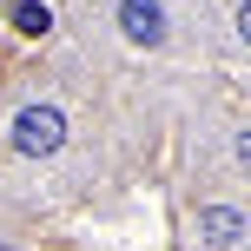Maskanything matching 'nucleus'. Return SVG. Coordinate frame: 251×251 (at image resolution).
Returning a JSON list of instances; mask_svg holds the SVG:
<instances>
[{"label":"nucleus","instance_id":"obj_1","mask_svg":"<svg viewBox=\"0 0 251 251\" xmlns=\"http://www.w3.org/2000/svg\"><path fill=\"white\" fill-rule=\"evenodd\" d=\"M66 139V119L53 113V106H26L20 119H13V146L26 152V159H47V152H60Z\"/></svg>","mask_w":251,"mask_h":251},{"label":"nucleus","instance_id":"obj_2","mask_svg":"<svg viewBox=\"0 0 251 251\" xmlns=\"http://www.w3.org/2000/svg\"><path fill=\"white\" fill-rule=\"evenodd\" d=\"M119 26L132 47H159L165 40V7L159 0H119Z\"/></svg>","mask_w":251,"mask_h":251},{"label":"nucleus","instance_id":"obj_4","mask_svg":"<svg viewBox=\"0 0 251 251\" xmlns=\"http://www.w3.org/2000/svg\"><path fill=\"white\" fill-rule=\"evenodd\" d=\"M13 26H20V33H33V40H40V33H47V26H53V13L40 7V0H13Z\"/></svg>","mask_w":251,"mask_h":251},{"label":"nucleus","instance_id":"obj_3","mask_svg":"<svg viewBox=\"0 0 251 251\" xmlns=\"http://www.w3.org/2000/svg\"><path fill=\"white\" fill-rule=\"evenodd\" d=\"M199 238L212 251H238L245 245V212H231V205H205L199 212Z\"/></svg>","mask_w":251,"mask_h":251}]
</instances>
